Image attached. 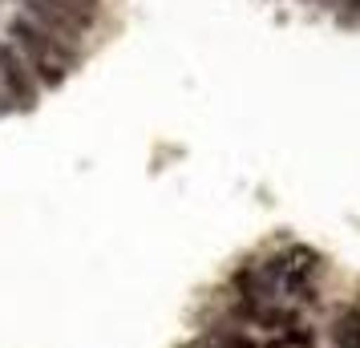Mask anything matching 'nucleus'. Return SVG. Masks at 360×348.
Masks as SVG:
<instances>
[{
    "instance_id": "obj_1",
    "label": "nucleus",
    "mask_w": 360,
    "mask_h": 348,
    "mask_svg": "<svg viewBox=\"0 0 360 348\" xmlns=\"http://www.w3.org/2000/svg\"><path fill=\"white\" fill-rule=\"evenodd\" d=\"M4 41L25 57V65L33 69V77L41 82V89H61L65 77L85 61V53H73L65 45H57L45 29H37L25 13H13L4 25Z\"/></svg>"
},
{
    "instance_id": "obj_2",
    "label": "nucleus",
    "mask_w": 360,
    "mask_h": 348,
    "mask_svg": "<svg viewBox=\"0 0 360 348\" xmlns=\"http://www.w3.org/2000/svg\"><path fill=\"white\" fill-rule=\"evenodd\" d=\"M17 13H25L37 29H45L57 45H65L73 53H85V37L101 20V13H85L73 0H20Z\"/></svg>"
},
{
    "instance_id": "obj_3",
    "label": "nucleus",
    "mask_w": 360,
    "mask_h": 348,
    "mask_svg": "<svg viewBox=\"0 0 360 348\" xmlns=\"http://www.w3.org/2000/svg\"><path fill=\"white\" fill-rule=\"evenodd\" d=\"M0 89H4V94L13 98V105L25 110V114L37 110V101H41V94H45L41 82L33 77V69L25 65V57H20L13 45H8V57H4V65H0Z\"/></svg>"
},
{
    "instance_id": "obj_4",
    "label": "nucleus",
    "mask_w": 360,
    "mask_h": 348,
    "mask_svg": "<svg viewBox=\"0 0 360 348\" xmlns=\"http://www.w3.org/2000/svg\"><path fill=\"white\" fill-rule=\"evenodd\" d=\"M332 340L340 348H360V308H344L332 320Z\"/></svg>"
},
{
    "instance_id": "obj_5",
    "label": "nucleus",
    "mask_w": 360,
    "mask_h": 348,
    "mask_svg": "<svg viewBox=\"0 0 360 348\" xmlns=\"http://www.w3.org/2000/svg\"><path fill=\"white\" fill-rule=\"evenodd\" d=\"M332 13H336V25L340 29H360V0H340Z\"/></svg>"
},
{
    "instance_id": "obj_6",
    "label": "nucleus",
    "mask_w": 360,
    "mask_h": 348,
    "mask_svg": "<svg viewBox=\"0 0 360 348\" xmlns=\"http://www.w3.org/2000/svg\"><path fill=\"white\" fill-rule=\"evenodd\" d=\"M211 348H259L251 336H243V332H231V328H223L219 332V340H211Z\"/></svg>"
},
{
    "instance_id": "obj_7",
    "label": "nucleus",
    "mask_w": 360,
    "mask_h": 348,
    "mask_svg": "<svg viewBox=\"0 0 360 348\" xmlns=\"http://www.w3.org/2000/svg\"><path fill=\"white\" fill-rule=\"evenodd\" d=\"M77 8H85V13H101V0H73Z\"/></svg>"
},
{
    "instance_id": "obj_8",
    "label": "nucleus",
    "mask_w": 360,
    "mask_h": 348,
    "mask_svg": "<svg viewBox=\"0 0 360 348\" xmlns=\"http://www.w3.org/2000/svg\"><path fill=\"white\" fill-rule=\"evenodd\" d=\"M13 110H17V105H13V98H8V94L0 89V114H13Z\"/></svg>"
},
{
    "instance_id": "obj_9",
    "label": "nucleus",
    "mask_w": 360,
    "mask_h": 348,
    "mask_svg": "<svg viewBox=\"0 0 360 348\" xmlns=\"http://www.w3.org/2000/svg\"><path fill=\"white\" fill-rule=\"evenodd\" d=\"M179 348H211V340H182Z\"/></svg>"
},
{
    "instance_id": "obj_10",
    "label": "nucleus",
    "mask_w": 360,
    "mask_h": 348,
    "mask_svg": "<svg viewBox=\"0 0 360 348\" xmlns=\"http://www.w3.org/2000/svg\"><path fill=\"white\" fill-rule=\"evenodd\" d=\"M4 57H8V41L0 37V65H4Z\"/></svg>"
}]
</instances>
